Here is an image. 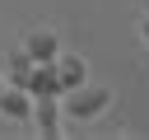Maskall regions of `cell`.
<instances>
[{
	"label": "cell",
	"mask_w": 149,
	"mask_h": 140,
	"mask_svg": "<svg viewBox=\"0 0 149 140\" xmlns=\"http://www.w3.org/2000/svg\"><path fill=\"white\" fill-rule=\"evenodd\" d=\"M112 107V89L107 84H74V89H65L61 93V117L65 121H93V117H102Z\"/></svg>",
	"instance_id": "cell-1"
},
{
	"label": "cell",
	"mask_w": 149,
	"mask_h": 140,
	"mask_svg": "<svg viewBox=\"0 0 149 140\" xmlns=\"http://www.w3.org/2000/svg\"><path fill=\"white\" fill-rule=\"evenodd\" d=\"M23 89H28L33 98H61L65 89H61V75H56V61H37Z\"/></svg>",
	"instance_id": "cell-2"
},
{
	"label": "cell",
	"mask_w": 149,
	"mask_h": 140,
	"mask_svg": "<svg viewBox=\"0 0 149 140\" xmlns=\"http://www.w3.org/2000/svg\"><path fill=\"white\" fill-rule=\"evenodd\" d=\"M0 117H9V121H33V93H28L23 84H5V93H0Z\"/></svg>",
	"instance_id": "cell-3"
},
{
	"label": "cell",
	"mask_w": 149,
	"mask_h": 140,
	"mask_svg": "<svg viewBox=\"0 0 149 140\" xmlns=\"http://www.w3.org/2000/svg\"><path fill=\"white\" fill-rule=\"evenodd\" d=\"M23 51H28L33 61H56V56H61V37H56L51 28H33V33L23 37Z\"/></svg>",
	"instance_id": "cell-4"
},
{
	"label": "cell",
	"mask_w": 149,
	"mask_h": 140,
	"mask_svg": "<svg viewBox=\"0 0 149 140\" xmlns=\"http://www.w3.org/2000/svg\"><path fill=\"white\" fill-rule=\"evenodd\" d=\"M33 121L42 135H61L65 117H61V98H33Z\"/></svg>",
	"instance_id": "cell-5"
},
{
	"label": "cell",
	"mask_w": 149,
	"mask_h": 140,
	"mask_svg": "<svg viewBox=\"0 0 149 140\" xmlns=\"http://www.w3.org/2000/svg\"><path fill=\"white\" fill-rule=\"evenodd\" d=\"M33 65H37V61H33L23 47H14V51H5V65H0V75H5V84H28Z\"/></svg>",
	"instance_id": "cell-6"
},
{
	"label": "cell",
	"mask_w": 149,
	"mask_h": 140,
	"mask_svg": "<svg viewBox=\"0 0 149 140\" xmlns=\"http://www.w3.org/2000/svg\"><path fill=\"white\" fill-rule=\"evenodd\" d=\"M56 75H61V89H74V84H84L88 79V65L79 61V56H56Z\"/></svg>",
	"instance_id": "cell-7"
},
{
	"label": "cell",
	"mask_w": 149,
	"mask_h": 140,
	"mask_svg": "<svg viewBox=\"0 0 149 140\" xmlns=\"http://www.w3.org/2000/svg\"><path fill=\"white\" fill-rule=\"evenodd\" d=\"M140 37H144V47H149V14H144V23H140Z\"/></svg>",
	"instance_id": "cell-8"
},
{
	"label": "cell",
	"mask_w": 149,
	"mask_h": 140,
	"mask_svg": "<svg viewBox=\"0 0 149 140\" xmlns=\"http://www.w3.org/2000/svg\"><path fill=\"white\" fill-rule=\"evenodd\" d=\"M0 93H5V75H0Z\"/></svg>",
	"instance_id": "cell-9"
},
{
	"label": "cell",
	"mask_w": 149,
	"mask_h": 140,
	"mask_svg": "<svg viewBox=\"0 0 149 140\" xmlns=\"http://www.w3.org/2000/svg\"><path fill=\"white\" fill-rule=\"evenodd\" d=\"M144 14H149V0H144Z\"/></svg>",
	"instance_id": "cell-10"
}]
</instances>
